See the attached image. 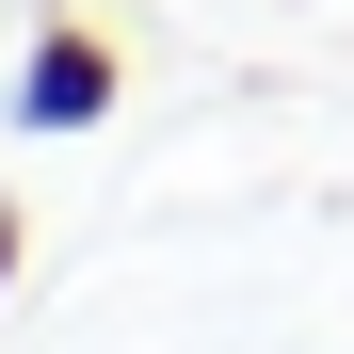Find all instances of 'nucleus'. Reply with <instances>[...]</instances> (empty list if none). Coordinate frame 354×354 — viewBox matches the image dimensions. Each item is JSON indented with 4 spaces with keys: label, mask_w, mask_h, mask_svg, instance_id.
<instances>
[{
    "label": "nucleus",
    "mask_w": 354,
    "mask_h": 354,
    "mask_svg": "<svg viewBox=\"0 0 354 354\" xmlns=\"http://www.w3.org/2000/svg\"><path fill=\"white\" fill-rule=\"evenodd\" d=\"M113 81H97V48H48V81H32V113H97Z\"/></svg>",
    "instance_id": "nucleus-1"
}]
</instances>
